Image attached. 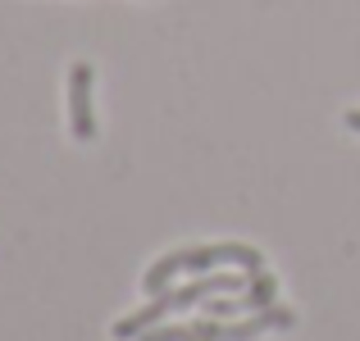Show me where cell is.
Listing matches in <instances>:
<instances>
[{
	"label": "cell",
	"mask_w": 360,
	"mask_h": 341,
	"mask_svg": "<svg viewBox=\"0 0 360 341\" xmlns=\"http://www.w3.org/2000/svg\"><path fill=\"white\" fill-rule=\"evenodd\" d=\"M297 314L283 305H269V309H255L251 319H238V323H224V319H205V323H192V333L201 341H255L269 328H292Z\"/></svg>",
	"instance_id": "2"
},
{
	"label": "cell",
	"mask_w": 360,
	"mask_h": 341,
	"mask_svg": "<svg viewBox=\"0 0 360 341\" xmlns=\"http://www.w3.org/2000/svg\"><path fill=\"white\" fill-rule=\"evenodd\" d=\"M69 128L78 141L96 137V114H91V64L69 69Z\"/></svg>",
	"instance_id": "4"
},
{
	"label": "cell",
	"mask_w": 360,
	"mask_h": 341,
	"mask_svg": "<svg viewBox=\"0 0 360 341\" xmlns=\"http://www.w3.org/2000/svg\"><path fill=\"white\" fill-rule=\"evenodd\" d=\"M274 291H278V282L269 278V273H251L246 278L242 291H229V296H210L205 300V314L210 319H233V314H255V309H269L274 305Z\"/></svg>",
	"instance_id": "3"
},
{
	"label": "cell",
	"mask_w": 360,
	"mask_h": 341,
	"mask_svg": "<svg viewBox=\"0 0 360 341\" xmlns=\"http://www.w3.org/2000/svg\"><path fill=\"white\" fill-rule=\"evenodd\" d=\"M192 341H201V337H192Z\"/></svg>",
	"instance_id": "7"
},
{
	"label": "cell",
	"mask_w": 360,
	"mask_h": 341,
	"mask_svg": "<svg viewBox=\"0 0 360 341\" xmlns=\"http://www.w3.org/2000/svg\"><path fill=\"white\" fill-rule=\"evenodd\" d=\"M347 128H352V132H360V109H352V114H347Z\"/></svg>",
	"instance_id": "6"
},
{
	"label": "cell",
	"mask_w": 360,
	"mask_h": 341,
	"mask_svg": "<svg viewBox=\"0 0 360 341\" xmlns=\"http://www.w3.org/2000/svg\"><path fill=\"white\" fill-rule=\"evenodd\" d=\"M196 333L192 328H174V323H155V328H146V333H137L132 341H192Z\"/></svg>",
	"instance_id": "5"
},
{
	"label": "cell",
	"mask_w": 360,
	"mask_h": 341,
	"mask_svg": "<svg viewBox=\"0 0 360 341\" xmlns=\"http://www.w3.org/2000/svg\"><path fill=\"white\" fill-rule=\"evenodd\" d=\"M219 264H233V269H242V273H260L264 269L260 250H255V246H242V241L187 246V250H169L165 260L150 264L146 278H141V291H146V296H155V291H165L178 273H210V269H219Z\"/></svg>",
	"instance_id": "1"
}]
</instances>
